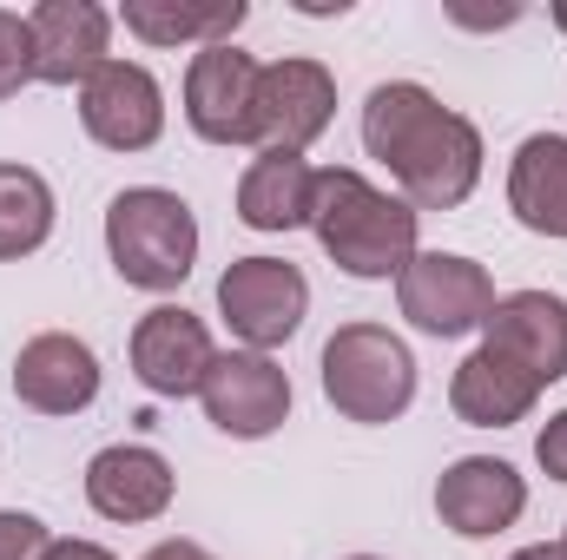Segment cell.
Returning <instances> with one entry per match:
<instances>
[{"label":"cell","mask_w":567,"mask_h":560,"mask_svg":"<svg viewBox=\"0 0 567 560\" xmlns=\"http://www.w3.org/2000/svg\"><path fill=\"white\" fill-rule=\"evenodd\" d=\"M363 152L390 165L396 198L416 211H455L482 178V133L416 80H390L363 100Z\"/></svg>","instance_id":"obj_1"},{"label":"cell","mask_w":567,"mask_h":560,"mask_svg":"<svg viewBox=\"0 0 567 560\" xmlns=\"http://www.w3.org/2000/svg\"><path fill=\"white\" fill-rule=\"evenodd\" d=\"M416 225H423V211L403 205L396 191H377L363 172H350V165L317 172L310 231L343 278H403V265L416 258Z\"/></svg>","instance_id":"obj_2"},{"label":"cell","mask_w":567,"mask_h":560,"mask_svg":"<svg viewBox=\"0 0 567 560\" xmlns=\"http://www.w3.org/2000/svg\"><path fill=\"white\" fill-rule=\"evenodd\" d=\"M106 258L133 290H178L198 265V218L178 191L133 185L106 205Z\"/></svg>","instance_id":"obj_3"},{"label":"cell","mask_w":567,"mask_h":560,"mask_svg":"<svg viewBox=\"0 0 567 560\" xmlns=\"http://www.w3.org/2000/svg\"><path fill=\"white\" fill-rule=\"evenodd\" d=\"M323 396L350 422H396L416 403V356L383 323H343L323 343Z\"/></svg>","instance_id":"obj_4"},{"label":"cell","mask_w":567,"mask_h":560,"mask_svg":"<svg viewBox=\"0 0 567 560\" xmlns=\"http://www.w3.org/2000/svg\"><path fill=\"white\" fill-rule=\"evenodd\" d=\"M218 317L231 323V336L245 350H278L303 330L310 317V283L297 265L284 258H238L225 278H218Z\"/></svg>","instance_id":"obj_5"},{"label":"cell","mask_w":567,"mask_h":560,"mask_svg":"<svg viewBox=\"0 0 567 560\" xmlns=\"http://www.w3.org/2000/svg\"><path fill=\"white\" fill-rule=\"evenodd\" d=\"M396 303L423 336H468L495 310V283L475 258L455 251H416L396 278Z\"/></svg>","instance_id":"obj_6"},{"label":"cell","mask_w":567,"mask_h":560,"mask_svg":"<svg viewBox=\"0 0 567 560\" xmlns=\"http://www.w3.org/2000/svg\"><path fill=\"white\" fill-rule=\"evenodd\" d=\"M185 120L205 145H258V60L225 46H198L185 66Z\"/></svg>","instance_id":"obj_7"},{"label":"cell","mask_w":567,"mask_h":560,"mask_svg":"<svg viewBox=\"0 0 567 560\" xmlns=\"http://www.w3.org/2000/svg\"><path fill=\"white\" fill-rule=\"evenodd\" d=\"M205 422L231 442H265L290 416V376L258 350H218V363L205 370Z\"/></svg>","instance_id":"obj_8"},{"label":"cell","mask_w":567,"mask_h":560,"mask_svg":"<svg viewBox=\"0 0 567 560\" xmlns=\"http://www.w3.org/2000/svg\"><path fill=\"white\" fill-rule=\"evenodd\" d=\"M337 120V80L317 60L258 66V152H310Z\"/></svg>","instance_id":"obj_9"},{"label":"cell","mask_w":567,"mask_h":560,"mask_svg":"<svg viewBox=\"0 0 567 560\" xmlns=\"http://www.w3.org/2000/svg\"><path fill=\"white\" fill-rule=\"evenodd\" d=\"M218 363V343L205 330V317H192L185 303H158L133 323V376L152 396H198L205 370Z\"/></svg>","instance_id":"obj_10"},{"label":"cell","mask_w":567,"mask_h":560,"mask_svg":"<svg viewBox=\"0 0 567 560\" xmlns=\"http://www.w3.org/2000/svg\"><path fill=\"white\" fill-rule=\"evenodd\" d=\"M80 126L106 152H145L165 133V93L140 60H106L80 86Z\"/></svg>","instance_id":"obj_11"},{"label":"cell","mask_w":567,"mask_h":560,"mask_svg":"<svg viewBox=\"0 0 567 560\" xmlns=\"http://www.w3.org/2000/svg\"><path fill=\"white\" fill-rule=\"evenodd\" d=\"M33 27V80L40 86H86L113 60V13L93 0H40Z\"/></svg>","instance_id":"obj_12"},{"label":"cell","mask_w":567,"mask_h":560,"mask_svg":"<svg viewBox=\"0 0 567 560\" xmlns=\"http://www.w3.org/2000/svg\"><path fill=\"white\" fill-rule=\"evenodd\" d=\"M522 508H528V481H522L508 462H495V455H462V462H449L442 481H435V515H442V528L462 535V541L508 535V528L522 521Z\"/></svg>","instance_id":"obj_13"},{"label":"cell","mask_w":567,"mask_h":560,"mask_svg":"<svg viewBox=\"0 0 567 560\" xmlns=\"http://www.w3.org/2000/svg\"><path fill=\"white\" fill-rule=\"evenodd\" d=\"M482 350L522 363L542 390L567 376V297L555 290H508L495 297L488 323H482Z\"/></svg>","instance_id":"obj_14"},{"label":"cell","mask_w":567,"mask_h":560,"mask_svg":"<svg viewBox=\"0 0 567 560\" xmlns=\"http://www.w3.org/2000/svg\"><path fill=\"white\" fill-rule=\"evenodd\" d=\"M172 462L145 442H113L86 462V501L100 521H120V528H140V521H158L172 508Z\"/></svg>","instance_id":"obj_15"},{"label":"cell","mask_w":567,"mask_h":560,"mask_svg":"<svg viewBox=\"0 0 567 560\" xmlns=\"http://www.w3.org/2000/svg\"><path fill=\"white\" fill-rule=\"evenodd\" d=\"M13 396L27 409H40V416H80L100 396V356L80 336L47 330V336L20 343V356H13Z\"/></svg>","instance_id":"obj_16"},{"label":"cell","mask_w":567,"mask_h":560,"mask_svg":"<svg viewBox=\"0 0 567 560\" xmlns=\"http://www.w3.org/2000/svg\"><path fill=\"white\" fill-rule=\"evenodd\" d=\"M535 403H542V383L522 363L495 356V350L462 356L455 376H449V409L468 422V428H508V422L528 416Z\"/></svg>","instance_id":"obj_17"},{"label":"cell","mask_w":567,"mask_h":560,"mask_svg":"<svg viewBox=\"0 0 567 560\" xmlns=\"http://www.w3.org/2000/svg\"><path fill=\"white\" fill-rule=\"evenodd\" d=\"M508 211L542 231V238H567V139L561 133H535L515 145L508 158Z\"/></svg>","instance_id":"obj_18"},{"label":"cell","mask_w":567,"mask_h":560,"mask_svg":"<svg viewBox=\"0 0 567 560\" xmlns=\"http://www.w3.org/2000/svg\"><path fill=\"white\" fill-rule=\"evenodd\" d=\"M310 191H317V172L297 152H258L238 178V218L251 231H297L310 225Z\"/></svg>","instance_id":"obj_19"},{"label":"cell","mask_w":567,"mask_h":560,"mask_svg":"<svg viewBox=\"0 0 567 560\" xmlns=\"http://www.w3.org/2000/svg\"><path fill=\"white\" fill-rule=\"evenodd\" d=\"M120 20L145 46H185V40L225 46L245 27V0H126Z\"/></svg>","instance_id":"obj_20"},{"label":"cell","mask_w":567,"mask_h":560,"mask_svg":"<svg viewBox=\"0 0 567 560\" xmlns=\"http://www.w3.org/2000/svg\"><path fill=\"white\" fill-rule=\"evenodd\" d=\"M53 238V185L33 165H0V265L33 258Z\"/></svg>","instance_id":"obj_21"},{"label":"cell","mask_w":567,"mask_h":560,"mask_svg":"<svg viewBox=\"0 0 567 560\" xmlns=\"http://www.w3.org/2000/svg\"><path fill=\"white\" fill-rule=\"evenodd\" d=\"M27 80H33V27H27V13L0 7V100H13Z\"/></svg>","instance_id":"obj_22"},{"label":"cell","mask_w":567,"mask_h":560,"mask_svg":"<svg viewBox=\"0 0 567 560\" xmlns=\"http://www.w3.org/2000/svg\"><path fill=\"white\" fill-rule=\"evenodd\" d=\"M53 535L40 515H20V508H0V560H47Z\"/></svg>","instance_id":"obj_23"},{"label":"cell","mask_w":567,"mask_h":560,"mask_svg":"<svg viewBox=\"0 0 567 560\" xmlns=\"http://www.w3.org/2000/svg\"><path fill=\"white\" fill-rule=\"evenodd\" d=\"M535 462L548 468V481H567V409L548 416V428L535 435Z\"/></svg>","instance_id":"obj_24"},{"label":"cell","mask_w":567,"mask_h":560,"mask_svg":"<svg viewBox=\"0 0 567 560\" xmlns=\"http://www.w3.org/2000/svg\"><path fill=\"white\" fill-rule=\"evenodd\" d=\"M47 560H120L113 548H100V541H53Z\"/></svg>","instance_id":"obj_25"},{"label":"cell","mask_w":567,"mask_h":560,"mask_svg":"<svg viewBox=\"0 0 567 560\" xmlns=\"http://www.w3.org/2000/svg\"><path fill=\"white\" fill-rule=\"evenodd\" d=\"M140 560H218V554H212V548H198V541H185V535H178V541H158V548H152V554H140Z\"/></svg>","instance_id":"obj_26"},{"label":"cell","mask_w":567,"mask_h":560,"mask_svg":"<svg viewBox=\"0 0 567 560\" xmlns=\"http://www.w3.org/2000/svg\"><path fill=\"white\" fill-rule=\"evenodd\" d=\"M508 560H567L561 548H522V554H508Z\"/></svg>","instance_id":"obj_27"},{"label":"cell","mask_w":567,"mask_h":560,"mask_svg":"<svg viewBox=\"0 0 567 560\" xmlns=\"http://www.w3.org/2000/svg\"><path fill=\"white\" fill-rule=\"evenodd\" d=\"M555 27L567 33V0H555Z\"/></svg>","instance_id":"obj_28"},{"label":"cell","mask_w":567,"mask_h":560,"mask_svg":"<svg viewBox=\"0 0 567 560\" xmlns=\"http://www.w3.org/2000/svg\"><path fill=\"white\" fill-rule=\"evenodd\" d=\"M350 560H377V554H350Z\"/></svg>","instance_id":"obj_29"},{"label":"cell","mask_w":567,"mask_h":560,"mask_svg":"<svg viewBox=\"0 0 567 560\" xmlns=\"http://www.w3.org/2000/svg\"><path fill=\"white\" fill-rule=\"evenodd\" d=\"M561 554H567V541H561Z\"/></svg>","instance_id":"obj_30"}]
</instances>
